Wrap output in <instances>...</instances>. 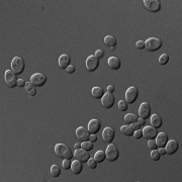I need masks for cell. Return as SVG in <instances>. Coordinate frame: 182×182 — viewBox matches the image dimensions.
I'll list each match as a JSON object with an SVG mask.
<instances>
[{"mask_svg": "<svg viewBox=\"0 0 182 182\" xmlns=\"http://www.w3.org/2000/svg\"><path fill=\"white\" fill-rule=\"evenodd\" d=\"M125 122L126 123H134V122H138V118L137 115H134V114H127L125 116Z\"/></svg>", "mask_w": 182, "mask_h": 182, "instance_id": "83f0119b", "label": "cell"}, {"mask_svg": "<svg viewBox=\"0 0 182 182\" xmlns=\"http://www.w3.org/2000/svg\"><path fill=\"white\" fill-rule=\"evenodd\" d=\"M148 147L151 149V150H157L158 146L156 144V141L154 140H149L148 141Z\"/></svg>", "mask_w": 182, "mask_h": 182, "instance_id": "e575fe53", "label": "cell"}, {"mask_svg": "<svg viewBox=\"0 0 182 182\" xmlns=\"http://www.w3.org/2000/svg\"><path fill=\"white\" fill-rule=\"evenodd\" d=\"M168 142V134L165 133H160L156 137V144L158 148H165V146Z\"/></svg>", "mask_w": 182, "mask_h": 182, "instance_id": "ac0fdd59", "label": "cell"}, {"mask_svg": "<svg viewBox=\"0 0 182 182\" xmlns=\"http://www.w3.org/2000/svg\"><path fill=\"white\" fill-rule=\"evenodd\" d=\"M108 67L112 69V70H118V69L121 68V61L118 57H110L108 59Z\"/></svg>", "mask_w": 182, "mask_h": 182, "instance_id": "ffe728a7", "label": "cell"}, {"mask_svg": "<svg viewBox=\"0 0 182 182\" xmlns=\"http://www.w3.org/2000/svg\"><path fill=\"white\" fill-rule=\"evenodd\" d=\"M169 62V55L168 54H163L159 58V63L161 65H166Z\"/></svg>", "mask_w": 182, "mask_h": 182, "instance_id": "4dcf8cb0", "label": "cell"}, {"mask_svg": "<svg viewBox=\"0 0 182 182\" xmlns=\"http://www.w3.org/2000/svg\"><path fill=\"white\" fill-rule=\"evenodd\" d=\"M121 130H122V133L123 134H126V136H127V137L133 136L134 133V130L130 126H122L121 127Z\"/></svg>", "mask_w": 182, "mask_h": 182, "instance_id": "4316f807", "label": "cell"}, {"mask_svg": "<svg viewBox=\"0 0 182 182\" xmlns=\"http://www.w3.org/2000/svg\"><path fill=\"white\" fill-rule=\"evenodd\" d=\"M87 164H88V167L91 169H95L97 167V162L95 161V159L94 158H90L88 160V162H87Z\"/></svg>", "mask_w": 182, "mask_h": 182, "instance_id": "836d02e7", "label": "cell"}, {"mask_svg": "<svg viewBox=\"0 0 182 182\" xmlns=\"http://www.w3.org/2000/svg\"><path fill=\"white\" fill-rule=\"evenodd\" d=\"M25 69V64L23 58L20 57H14L11 62V70L15 73L16 75L21 74Z\"/></svg>", "mask_w": 182, "mask_h": 182, "instance_id": "7a4b0ae2", "label": "cell"}, {"mask_svg": "<svg viewBox=\"0 0 182 182\" xmlns=\"http://www.w3.org/2000/svg\"><path fill=\"white\" fill-rule=\"evenodd\" d=\"M74 157L76 160H79L80 162L87 163L88 162V160L90 159V155H89L88 151H85V150H83V149H79V150L75 151Z\"/></svg>", "mask_w": 182, "mask_h": 182, "instance_id": "5bb4252c", "label": "cell"}, {"mask_svg": "<svg viewBox=\"0 0 182 182\" xmlns=\"http://www.w3.org/2000/svg\"><path fill=\"white\" fill-rule=\"evenodd\" d=\"M71 169H72L73 173H74V174H80V173L82 172V170H83L82 162H80L79 160H76L75 159V161L72 162Z\"/></svg>", "mask_w": 182, "mask_h": 182, "instance_id": "44dd1931", "label": "cell"}, {"mask_svg": "<svg viewBox=\"0 0 182 182\" xmlns=\"http://www.w3.org/2000/svg\"><path fill=\"white\" fill-rule=\"evenodd\" d=\"M70 63H71V59H70V57H69V55H67V54L62 55V56L59 58V61H58L59 67L61 69H65V70L67 69V67L70 66Z\"/></svg>", "mask_w": 182, "mask_h": 182, "instance_id": "d6986e66", "label": "cell"}, {"mask_svg": "<svg viewBox=\"0 0 182 182\" xmlns=\"http://www.w3.org/2000/svg\"><path fill=\"white\" fill-rule=\"evenodd\" d=\"M25 91L30 94L31 96H35L36 94V88H35V85L32 84L31 82L30 83H27V85H25Z\"/></svg>", "mask_w": 182, "mask_h": 182, "instance_id": "d4e9b609", "label": "cell"}, {"mask_svg": "<svg viewBox=\"0 0 182 182\" xmlns=\"http://www.w3.org/2000/svg\"><path fill=\"white\" fill-rule=\"evenodd\" d=\"M81 148L85 151H91L93 149V143L90 141L83 142V144H81Z\"/></svg>", "mask_w": 182, "mask_h": 182, "instance_id": "f546056e", "label": "cell"}, {"mask_svg": "<svg viewBox=\"0 0 182 182\" xmlns=\"http://www.w3.org/2000/svg\"><path fill=\"white\" fill-rule=\"evenodd\" d=\"M76 137L78 138V140L82 141V142H86L89 141L90 138V133L88 130H86L84 126H80L76 130Z\"/></svg>", "mask_w": 182, "mask_h": 182, "instance_id": "9a60e30c", "label": "cell"}, {"mask_svg": "<svg viewBox=\"0 0 182 182\" xmlns=\"http://www.w3.org/2000/svg\"><path fill=\"white\" fill-rule=\"evenodd\" d=\"M17 85H18V87H25V85H27V82H25L23 79H18Z\"/></svg>", "mask_w": 182, "mask_h": 182, "instance_id": "b9f144b4", "label": "cell"}, {"mask_svg": "<svg viewBox=\"0 0 182 182\" xmlns=\"http://www.w3.org/2000/svg\"><path fill=\"white\" fill-rule=\"evenodd\" d=\"M133 136L134 137V139H138V140H140L143 138V130H134V133Z\"/></svg>", "mask_w": 182, "mask_h": 182, "instance_id": "8d00e7d4", "label": "cell"}, {"mask_svg": "<svg viewBox=\"0 0 182 182\" xmlns=\"http://www.w3.org/2000/svg\"><path fill=\"white\" fill-rule=\"evenodd\" d=\"M5 82L10 88H14V87L17 86V76L12 70H7L5 72Z\"/></svg>", "mask_w": 182, "mask_h": 182, "instance_id": "5b68a950", "label": "cell"}, {"mask_svg": "<svg viewBox=\"0 0 182 182\" xmlns=\"http://www.w3.org/2000/svg\"><path fill=\"white\" fill-rule=\"evenodd\" d=\"M75 67L74 66H72V65H70L69 67H67V69H66V71H67V73H69V74H73V73L75 72Z\"/></svg>", "mask_w": 182, "mask_h": 182, "instance_id": "60d3db41", "label": "cell"}, {"mask_svg": "<svg viewBox=\"0 0 182 182\" xmlns=\"http://www.w3.org/2000/svg\"><path fill=\"white\" fill-rule=\"evenodd\" d=\"M165 150H166V154L168 155H173L175 154L178 150V143L175 140H171L167 142V144L165 146Z\"/></svg>", "mask_w": 182, "mask_h": 182, "instance_id": "2e32d148", "label": "cell"}, {"mask_svg": "<svg viewBox=\"0 0 182 182\" xmlns=\"http://www.w3.org/2000/svg\"><path fill=\"white\" fill-rule=\"evenodd\" d=\"M61 174V169L58 165H53L51 167V175L53 177H58Z\"/></svg>", "mask_w": 182, "mask_h": 182, "instance_id": "f1b7e54d", "label": "cell"}, {"mask_svg": "<svg viewBox=\"0 0 182 182\" xmlns=\"http://www.w3.org/2000/svg\"><path fill=\"white\" fill-rule=\"evenodd\" d=\"M151 125L153 127H155V129H160V127L162 126V118H160V115L156 114L154 115H152Z\"/></svg>", "mask_w": 182, "mask_h": 182, "instance_id": "7402d4cb", "label": "cell"}, {"mask_svg": "<svg viewBox=\"0 0 182 182\" xmlns=\"http://www.w3.org/2000/svg\"><path fill=\"white\" fill-rule=\"evenodd\" d=\"M94 159H95V161L97 163H101L106 159V154L103 151H97L95 153V155H94Z\"/></svg>", "mask_w": 182, "mask_h": 182, "instance_id": "484cf974", "label": "cell"}, {"mask_svg": "<svg viewBox=\"0 0 182 182\" xmlns=\"http://www.w3.org/2000/svg\"><path fill=\"white\" fill-rule=\"evenodd\" d=\"M158 134L159 133H158L157 129L153 127L152 126H146L143 130V137L147 140H155Z\"/></svg>", "mask_w": 182, "mask_h": 182, "instance_id": "30bf717a", "label": "cell"}, {"mask_svg": "<svg viewBox=\"0 0 182 182\" xmlns=\"http://www.w3.org/2000/svg\"><path fill=\"white\" fill-rule=\"evenodd\" d=\"M139 115H140V118H144V119H147L150 118L151 107H150V104L148 102H143L141 104V106L139 108Z\"/></svg>", "mask_w": 182, "mask_h": 182, "instance_id": "4fadbf2b", "label": "cell"}, {"mask_svg": "<svg viewBox=\"0 0 182 182\" xmlns=\"http://www.w3.org/2000/svg\"><path fill=\"white\" fill-rule=\"evenodd\" d=\"M89 141H90V142H92V143H94V142H96V141H97V137H96V134H90Z\"/></svg>", "mask_w": 182, "mask_h": 182, "instance_id": "7bdbcfd3", "label": "cell"}, {"mask_svg": "<svg viewBox=\"0 0 182 182\" xmlns=\"http://www.w3.org/2000/svg\"><path fill=\"white\" fill-rule=\"evenodd\" d=\"M31 82L35 86L41 87L45 85V83L47 82V77L46 75L42 74V73H35L31 77Z\"/></svg>", "mask_w": 182, "mask_h": 182, "instance_id": "9c48e42d", "label": "cell"}, {"mask_svg": "<svg viewBox=\"0 0 182 182\" xmlns=\"http://www.w3.org/2000/svg\"><path fill=\"white\" fill-rule=\"evenodd\" d=\"M151 158L154 160V161H159L160 158H161V154H160L158 150H152V152H151Z\"/></svg>", "mask_w": 182, "mask_h": 182, "instance_id": "1f68e13d", "label": "cell"}, {"mask_svg": "<svg viewBox=\"0 0 182 182\" xmlns=\"http://www.w3.org/2000/svg\"><path fill=\"white\" fill-rule=\"evenodd\" d=\"M55 153L59 158L62 159H72L74 157V154L72 153L71 149L68 146L64 144H57L55 146Z\"/></svg>", "mask_w": 182, "mask_h": 182, "instance_id": "6da1fadb", "label": "cell"}, {"mask_svg": "<svg viewBox=\"0 0 182 182\" xmlns=\"http://www.w3.org/2000/svg\"><path fill=\"white\" fill-rule=\"evenodd\" d=\"M101 127V123L98 119H91L88 123V130L90 134H96L99 132Z\"/></svg>", "mask_w": 182, "mask_h": 182, "instance_id": "e0dca14e", "label": "cell"}, {"mask_svg": "<svg viewBox=\"0 0 182 182\" xmlns=\"http://www.w3.org/2000/svg\"><path fill=\"white\" fill-rule=\"evenodd\" d=\"M75 149H76V150L81 149V144H75Z\"/></svg>", "mask_w": 182, "mask_h": 182, "instance_id": "7dc6e473", "label": "cell"}, {"mask_svg": "<svg viewBox=\"0 0 182 182\" xmlns=\"http://www.w3.org/2000/svg\"><path fill=\"white\" fill-rule=\"evenodd\" d=\"M138 95H139V91H138L137 87H134V86L130 87L126 92V101L127 103L132 104L137 100Z\"/></svg>", "mask_w": 182, "mask_h": 182, "instance_id": "52a82bcc", "label": "cell"}, {"mask_svg": "<svg viewBox=\"0 0 182 182\" xmlns=\"http://www.w3.org/2000/svg\"><path fill=\"white\" fill-rule=\"evenodd\" d=\"M144 5L150 12H158L161 9V3L158 0H144Z\"/></svg>", "mask_w": 182, "mask_h": 182, "instance_id": "8992f818", "label": "cell"}, {"mask_svg": "<svg viewBox=\"0 0 182 182\" xmlns=\"http://www.w3.org/2000/svg\"><path fill=\"white\" fill-rule=\"evenodd\" d=\"M101 104L105 108H111L114 104V96L112 93H104V95L101 98Z\"/></svg>", "mask_w": 182, "mask_h": 182, "instance_id": "8fae6325", "label": "cell"}, {"mask_svg": "<svg viewBox=\"0 0 182 182\" xmlns=\"http://www.w3.org/2000/svg\"><path fill=\"white\" fill-rule=\"evenodd\" d=\"M114 137H115V132L114 130L112 129L110 126H107L105 127L103 133H102V139L104 142H106L108 144H111L112 141L114 140Z\"/></svg>", "mask_w": 182, "mask_h": 182, "instance_id": "7c38bea8", "label": "cell"}, {"mask_svg": "<svg viewBox=\"0 0 182 182\" xmlns=\"http://www.w3.org/2000/svg\"><path fill=\"white\" fill-rule=\"evenodd\" d=\"M104 43L109 48H114L116 46V39L112 35H107L104 38Z\"/></svg>", "mask_w": 182, "mask_h": 182, "instance_id": "603a6c76", "label": "cell"}, {"mask_svg": "<svg viewBox=\"0 0 182 182\" xmlns=\"http://www.w3.org/2000/svg\"><path fill=\"white\" fill-rule=\"evenodd\" d=\"M134 130H140V127L141 126L139 125L138 122H134V123H130V126Z\"/></svg>", "mask_w": 182, "mask_h": 182, "instance_id": "ab89813d", "label": "cell"}, {"mask_svg": "<svg viewBox=\"0 0 182 182\" xmlns=\"http://www.w3.org/2000/svg\"><path fill=\"white\" fill-rule=\"evenodd\" d=\"M162 48L161 39L157 38H150L145 42V49H147L149 52H155Z\"/></svg>", "mask_w": 182, "mask_h": 182, "instance_id": "3957f363", "label": "cell"}, {"mask_svg": "<svg viewBox=\"0 0 182 182\" xmlns=\"http://www.w3.org/2000/svg\"><path fill=\"white\" fill-rule=\"evenodd\" d=\"M98 67H99V59H97L94 55H91V56L87 58V60H86L87 70L90 72H93V71H95Z\"/></svg>", "mask_w": 182, "mask_h": 182, "instance_id": "ba28073f", "label": "cell"}, {"mask_svg": "<svg viewBox=\"0 0 182 182\" xmlns=\"http://www.w3.org/2000/svg\"><path fill=\"white\" fill-rule=\"evenodd\" d=\"M118 108L121 111H126L127 109V102L126 100H121L118 102Z\"/></svg>", "mask_w": 182, "mask_h": 182, "instance_id": "d6a6232c", "label": "cell"}, {"mask_svg": "<svg viewBox=\"0 0 182 182\" xmlns=\"http://www.w3.org/2000/svg\"><path fill=\"white\" fill-rule=\"evenodd\" d=\"M94 56H95L97 59H102V58L104 57V52L102 50H97L96 52H95V55H94Z\"/></svg>", "mask_w": 182, "mask_h": 182, "instance_id": "74e56055", "label": "cell"}, {"mask_svg": "<svg viewBox=\"0 0 182 182\" xmlns=\"http://www.w3.org/2000/svg\"><path fill=\"white\" fill-rule=\"evenodd\" d=\"M159 153L161 155H165L166 154V150H165V148H159Z\"/></svg>", "mask_w": 182, "mask_h": 182, "instance_id": "bcb514c9", "label": "cell"}, {"mask_svg": "<svg viewBox=\"0 0 182 182\" xmlns=\"http://www.w3.org/2000/svg\"><path fill=\"white\" fill-rule=\"evenodd\" d=\"M107 92L108 93H114V87L112 86V85L107 86Z\"/></svg>", "mask_w": 182, "mask_h": 182, "instance_id": "ee69618b", "label": "cell"}, {"mask_svg": "<svg viewBox=\"0 0 182 182\" xmlns=\"http://www.w3.org/2000/svg\"><path fill=\"white\" fill-rule=\"evenodd\" d=\"M103 95H104V91L101 87H94V88L92 89V96L94 98L100 99V98H102Z\"/></svg>", "mask_w": 182, "mask_h": 182, "instance_id": "cb8c5ba5", "label": "cell"}, {"mask_svg": "<svg viewBox=\"0 0 182 182\" xmlns=\"http://www.w3.org/2000/svg\"><path fill=\"white\" fill-rule=\"evenodd\" d=\"M71 165H72V162L70 159H64V161H63V168L64 169H66V170L70 169Z\"/></svg>", "mask_w": 182, "mask_h": 182, "instance_id": "d590c367", "label": "cell"}, {"mask_svg": "<svg viewBox=\"0 0 182 182\" xmlns=\"http://www.w3.org/2000/svg\"><path fill=\"white\" fill-rule=\"evenodd\" d=\"M105 154H106V158H107L108 161L114 162V161H115V160L118 158L119 152H118V149L116 148L115 145L109 144L107 149H106V152H105Z\"/></svg>", "mask_w": 182, "mask_h": 182, "instance_id": "277c9868", "label": "cell"}, {"mask_svg": "<svg viewBox=\"0 0 182 182\" xmlns=\"http://www.w3.org/2000/svg\"><path fill=\"white\" fill-rule=\"evenodd\" d=\"M137 122L139 123L140 126H144L145 123H146V119H144V118H139V119H138Z\"/></svg>", "mask_w": 182, "mask_h": 182, "instance_id": "f6af8a7d", "label": "cell"}, {"mask_svg": "<svg viewBox=\"0 0 182 182\" xmlns=\"http://www.w3.org/2000/svg\"><path fill=\"white\" fill-rule=\"evenodd\" d=\"M136 46H137L138 49L144 50V49H145V42H143V41H139V42H138V43H136Z\"/></svg>", "mask_w": 182, "mask_h": 182, "instance_id": "f35d334b", "label": "cell"}]
</instances>
